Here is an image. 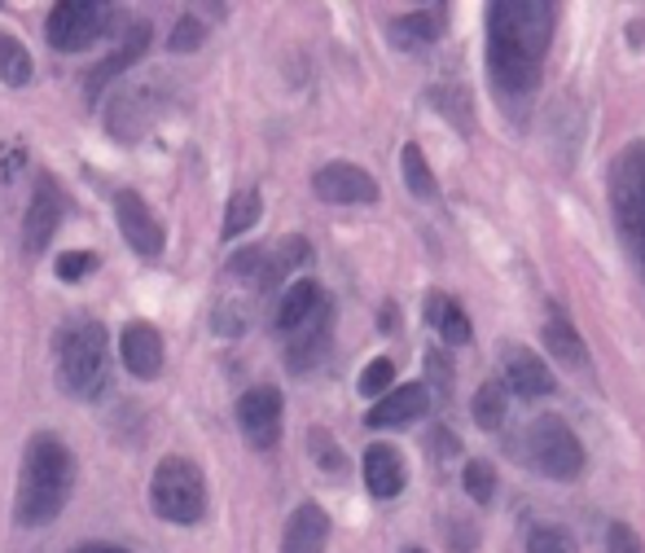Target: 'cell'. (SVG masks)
Instances as JSON below:
<instances>
[{"label":"cell","instance_id":"1","mask_svg":"<svg viewBox=\"0 0 645 553\" xmlns=\"http://www.w3.org/2000/svg\"><path fill=\"white\" fill-rule=\"evenodd\" d=\"M75 488V457L58 435H36L23 457V483H18V523L45 527L66 510V497Z\"/></svg>","mask_w":645,"mask_h":553},{"label":"cell","instance_id":"2","mask_svg":"<svg viewBox=\"0 0 645 553\" xmlns=\"http://www.w3.org/2000/svg\"><path fill=\"white\" fill-rule=\"evenodd\" d=\"M58 382L79 400H97L105 391V329L97 321H79L62 335Z\"/></svg>","mask_w":645,"mask_h":553},{"label":"cell","instance_id":"3","mask_svg":"<svg viewBox=\"0 0 645 553\" xmlns=\"http://www.w3.org/2000/svg\"><path fill=\"white\" fill-rule=\"evenodd\" d=\"M150 505L167 523H198L206 514V483L189 457H163L150 479Z\"/></svg>","mask_w":645,"mask_h":553},{"label":"cell","instance_id":"4","mask_svg":"<svg viewBox=\"0 0 645 553\" xmlns=\"http://www.w3.org/2000/svg\"><path fill=\"white\" fill-rule=\"evenodd\" d=\"M488 14H492L488 36H501L514 49H522L527 58L545 62L549 40H554V5H541V0H501Z\"/></svg>","mask_w":645,"mask_h":553},{"label":"cell","instance_id":"5","mask_svg":"<svg viewBox=\"0 0 645 553\" xmlns=\"http://www.w3.org/2000/svg\"><path fill=\"white\" fill-rule=\"evenodd\" d=\"M527 457H531V466L541 475L562 479V483L580 479V470H584V449H580L576 430L562 417H554V413L535 417L527 426Z\"/></svg>","mask_w":645,"mask_h":553},{"label":"cell","instance_id":"6","mask_svg":"<svg viewBox=\"0 0 645 553\" xmlns=\"http://www.w3.org/2000/svg\"><path fill=\"white\" fill-rule=\"evenodd\" d=\"M105 32V10L92 0H66L49 14V45L58 53H84Z\"/></svg>","mask_w":645,"mask_h":553},{"label":"cell","instance_id":"7","mask_svg":"<svg viewBox=\"0 0 645 553\" xmlns=\"http://www.w3.org/2000/svg\"><path fill=\"white\" fill-rule=\"evenodd\" d=\"M115 219H119L124 242H128L141 260H159V255H163V225H159V215L146 206L141 193L119 189V193H115Z\"/></svg>","mask_w":645,"mask_h":553},{"label":"cell","instance_id":"8","mask_svg":"<svg viewBox=\"0 0 645 553\" xmlns=\"http://www.w3.org/2000/svg\"><path fill=\"white\" fill-rule=\"evenodd\" d=\"M488 71H492V84L509 97H531L541 88V62L527 58L522 49H514L509 40L501 36H488Z\"/></svg>","mask_w":645,"mask_h":553},{"label":"cell","instance_id":"9","mask_svg":"<svg viewBox=\"0 0 645 553\" xmlns=\"http://www.w3.org/2000/svg\"><path fill=\"white\" fill-rule=\"evenodd\" d=\"M62 215H66V198H62L58 180L53 176H40V189H36V198L27 206V219H23V251L27 255H40L53 242Z\"/></svg>","mask_w":645,"mask_h":553},{"label":"cell","instance_id":"10","mask_svg":"<svg viewBox=\"0 0 645 553\" xmlns=\"http://www.w3.org/2000/svg\"><path fill=\"white\" fill-rule=\"evenodd\" d=\"M238 426L255 449H273L281 435V391L277 387H251L238 400Z\"/></svg>","mask_w":645,"mask_h":553},{"label":"cell","instance_id":"11","mask_svg":"<svg viewBox=\"0 0 645 553\" xmlns=\"http://www.w3.org/2000/svg\"><path fill=\"white\" fill-rule=\"evenodd\" d=\"M312 189H316V198L339 202V206H347V202H378V180L365 167H356V163H326V167H316Z\"/></svg>","mask_w":645,"mask_h":553},{"label":"cell","instance_id":"12","mask_svg":"<svg viewBox=\"0 0 645 553\" xmlns=\"http://www.w3.org/2000/svg\"><path fill=\"white\" fill-rule=\"evenodd\" d=\"M501 374H505V387H509L514 395H527V400L554 391L549 365L535 356V352H527V348H505V352H501Z\"/></svg>","mask_w":645,"mask_h":553},{"label":"cell","instance_id":"13","mask_svg":"<svg viewBox=\"0 0 645 553\" xmlns=\"http://www.w3.org/2000/svg\"><path fill=\"white\" fill-rule=\"evenodd\" d=\"M426 409H430V391H426L421 382H408V387L387 391V395L365 413V426H374V430H395V426L417 422Z\"/></svg>","mask_w":645,"mask_h":553},{"label":"cell","instance_id":"14","mask_svg":"<svg viewBox=\"0 0 645 553\" xmlns=\"http://www.w3.org/2000/svg\"><path fill=\"white\" fill-rule=\"evenodd\" d=\"M119 356H124V365H128V374H137V378H159L163 374V335L154 325H146V321H132L128 329H124V339H119Z\"/></svg>","mask_w":645,"mask_h":553},{"label":"cell","instance_id":"15","mask_svg":"<svg viewBox=\"0 0 645 553\" xmlns=\"http://www.w3.org/2000/svg\"><path fill=\"white\" fill-rule=\"evenodd\" d=\"M326 540H330V514L320 505H312V501H303L286 523L281 553H320Z\"/></svg>","mask_w":645,"mask_h":553},{"label":"cell","instance_id":"16","mask_svg":"<svg viewBox=\"0 0 645 553\" xmlns=\"http://www.w3.org/2000/svg\"><path fill=\"white\" fill-rule=\"evenodd\" d=\"M404 457L391 449V444H369L365 449V488L378 497V501H391L404 492Z\"/></svg>","mask_w":645,"mask_h":553},{"label":"cell","instance_id":"17","mask_svg":"<svg viewBox=\"0 0 645 553\" xmlns=\"http://www.w3.org/2000/svg\"><path fill=\"white\" fill-rule=\"evenodd\" d=\"M320 303H326V294H320V286L312 277L286 286V294L277 303V329H281V335H294V329H303L320 312Z\"/></svg>","mask_w":645,"mask_h":553},{"label":"cell","instance_id":"18","mask_svg":"<svg viewBox=\"0 0 645 553\" xmlns=\"http://www.w3.org/2000/svg\"><path fill=\"white\" fill-rule=\"evenodd\" d=\"M426 321H430V329L435 335H444V343H453V348H461L466 339H470V316L457 307V299H448V294H430L426 299Z\"/></svg>","mask_w":645,"mask_h":553},{"label":"cell","instance_id":"19","mask_svg":"<svg viewBox=\"0 0 645 553\" xmlns=\"http://www.w3.org/2000/svg\"><path fill=\"white\" fill-rule=\"evenodd\" d=\"M545 343H549V356L558 365H567V369H584L589 365V348H584V339L571 329L567 316H549L545 321Z\"/></svg>","mask_w":645,"mask_h":553},{"label":"cell","instance_id":"20","mask_svg":"<svg viewBox=\"0 0 645 553\" xmlns=\"http://www.w3.org/2000/svg\"><path fill=\"white\" fill-rule=\"evenodd\" d=\"M444 32H448V10H417L391 27V36L400 45H435Z\"/></svg>","mask_w":645,"mask_h":553},{"label":"cell","instance_id":"21","mask_svg":"<svg viewBox=\"0 0 645 553\" xmlns=\"http://www.w3.org/2000/svg\"><path fill=\"white\" fill-rule=\"evenodd\" d=\"M260 215H264V198L260 189H238L229 198V211H225V238H242L260 225Z\"/></svg>","mask_w":645,"mask_h":553},{"label":"cell","instance_id":"22","mask_svg":"<svg viewBox=\"0 0 645 553\" xmlns=\"http://www.w3.org/2000/svg\"><path fill=\"white\" fill-rule=\"evenodd\" d=\"M400 176H404L408 193H417V198H435V189H440L435 172H430V163L421 154V146H404L400 150Z\"/></svg>","mask_w":645,"mask_h":553},{"label":"cell","instance_id":"23","mask_svg":"<svg viewBox=\"0 0 645 553\" xmlns=\"http://www.w3.org/2000/svg\"><path fill=\"white\" fill-rule=\"evenodd\" d=\"M146 45H150V27H137V32L128 36V45L119 49V58H111V62H101V66H97V71L88 75V97H97L105 79H115V75L124 71V66H132V62L141 58V49H146Z\"/></svg>","mask_w":645,"mask_h":553},{"label":"cell","instance_id":"24","mask_svg":"<svg viewBox=\"0 0 645 553\" xmlns=\"http://www.w3.org/2000/svg\"><path fill=\"white\" fill-rule=\"evenodd\" d=\"M31 53L23 49V40L14 36H0V79H5L10 88H27L31 84Z\"/></svg>","mask_w":645,"mask_h":553},{"label":"cell","instance_id":"25","mask_svg":"<svg viewBox=\"0 0 645 553\" xmlns=\"http://www.w3.org/2000/svg\"><path fill=\"white\" fill-rule=\"evenodd\" d=\"M505 400H509V395H505V387H501V382L479 387L475 409H470V413H475V426H479V430H496V426L505 422V409H509Z\"/></svg>","mask_w":645,"mask_h":553},{"label":"cell","instance_id":"26","mask_svg":"<svg viewBox=\"0 0 645 553\" xmlns=\"http://www.w3.org/2000/svg\"><path fill=\"white\" fill-rule=\"evenodd\" d=\"M527 553H576V536L562 523H535L527 531Z\"/></svg>","mask_w":645,"mask_h":553},{"label":"cell","instance_id":"27","mask_svg":"<svg viewBox=\"0 0 645 553\" xmlns=\"http://www.w3.org/2000/svg\"><path fill=\"white\" fill-rule=\"evenodd\" d=\"M326 335H330V312H320V321L307 329V339H303V343H290V352H286V356H290V365H294L299 374L316 361V352H320V348H326Z\"/></svg>","mask_w":645,"mask_h":553},{"label":"cell","instance_id":"28","mask_svg":"<svg viewBox=\"0 0 645 553\" xmlns=\"http://www.w3.org/2000/svg\"><path fill=\"white\" fill-rule=\"evenodd\" d=\"M307 260H312V247H307L303 238H286V242H281V251H277V264H273V268H264V286H273L277 277H286V273L303 268Z\"/></svg>","mask_w":645,"mask_h":553},{"label":"cell","instance_id":"29","mask_svg":"<svg viewBox=\"0 0 645 553\" xmlns=\"http://www.w3.org/2000/svg\"><path fill=\"white\" fill-rule=\"evenodd\" d=\"M307 449H312V457H316V466L320 470H330V475H343V466H347V457L339 453V444H334V439H330V430H312L307 435Z\"/></svg>","mask_w":645,"mask_h":553},{"label":"cell","instance_id":"30","mask_svg":"<svg viewBox=\"0 0 645 553\" xmlns=\"http://www.w3.org/2000/svg\"><path fill=\"white\" fill-rule=\"evenodd\" d=\"M461 483H466V497L479 501V505H488L496 497V470L488 462H470L466 475H461Z\"/></svg>","mask_w":645,"mask_h":553},{"label":"cell","instance_id":"31","mask_svg":"<svg viewBox=\"0 0 645 553\" xmlns=\"http://www.w3.org/2000/svg\"><path fill=\"white\" fill-rule=\"evenodd\" d=\"M211 325H215V335L238 339L246 329V307L238 299H220V303H215V312H211Z\"/></svg>","mask_w":645,"mask_h":553},{"label":"cell","instance_id":"32","mask_svg":"<svg viewBox=\"0 0 645 553\" xmlns=\"http://www.w3.org/2000/svg\"><path fill=\"white\" fill-rule=\"evenodd\" d=\"M391 378H395V365H391L387 356H378V361H369V365H365V374H361L356 391H361L365 400H382V391L391 387Z\"/></svg>","mask_w":645,"mask_h":553},{"label":"cell","instance_id":"33","mask_svg":"<svg viewBox=\"0 0 645 553\" xmlns=\"http://www.w3.org/2000/svg\"><path fill=\"white\" fill-rule=\"evenodd\" d=\"M53 273H58V281H84L88 273H97V255L92 251H66V255H58Z\"/></svg>","mask_w":645,"mask_h":553},{"label":"cell","instance_id":"34","mask_svg":"<svg viewBox=\"0 0 645 553\" xmlns=\"http://www.w3.org/2000/svg\"><path fill=\"white\" fill-rule=\"evenodd\" d=\"M202 40H206V27H202L198 18H180V23L172 27L167 49H172V53H198V49H202Z\"/></svg>","mask_w":645,"mask_h":553},{"label":"cell","instance_id":"35","mask_svg":"<svg viewBox=\"0 0 645 553\" xmlns=\"http://www.w3.org/2000/svg\"><path fill=\"white\" fill-rule=\"evenodd\" d=\"M606 553H645V544L628 523H610L606 527Z\"/></svg>","mask_w":645,"mask_h":553},{"label":"cell","instance_id":"36","mask_svg":"<svg viewBox=\"0 0 645 553\" xmlns=\"http://www.w3.org/2000/svg\"><path fill=\"white\" fill-rule=\"evenodd\" d=\"M260 264H264V251L251 247V251H238V255L229 260V273H233V277H260V273H264Z\"/></svg>","mask_w":645,"mask_h":553},{"label":"cell","instance_id":"37","mask_svg":"<svg viewBox=\"0 0 645 553\" xmlns=\"http://www.w3.org/2000/svg\"><path fill=\"white\" fill-rule=\"evenodd\" d=\"M426 369H430V382L444 387V395H448V387H453V374H448V369H453V365H448L440 352H430V356H426Z\"/></svg>","mask_w":645,"mask_h":553},{"label":"cell","instance_id":"38","mask_svg":"<svg viewBox=\"0 0 645 553\" xmlns=\"http://www.w3.org/2000/svg\"><path fill=\"white\" fill-rule=\"evenodd\" d=\"M430 449H435L440 457H457V435L444 430V426H440V430H430Z\"/></svg>","mask_w":645,"mask_h":553},{"label":"cell","instance_id":"39","mask_svg":"<svg viewBox=\"0 0 645 553\" xmlns=\"http://www.w3.org/2000/svg\"><path fill=\"white\" fill-rule=\"evenodd\" d=\"M408 553H421V549H408Z\"/></svg>","mask_w":645,"mask_h":553}]
</instances>
